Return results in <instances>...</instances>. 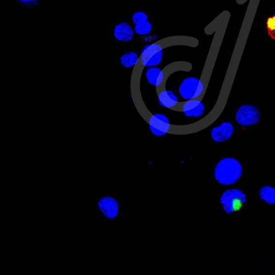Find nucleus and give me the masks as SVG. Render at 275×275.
<instances>
[{
    "label": "nucleus",
    "mask_w": 275,
    "mask_h": 275,
    "mask_svg": "<svg viewBox=\"0 0 275 275\" xmlns=\"http://www.w3.org/2000/svg\"><path fill=\"white\" fill-rule=\"evenodd\" d=\"M97 212L107 220L115 219L118 216L119 205L114 198L108 196L98 197L96 200Z\"/></svg>",
    "instance_id": "20e7f679"
},
{
    "label": "nucleus",
    "mask_w": 275,
    "mask_h": 275,
    "mask_svg": "<svg viewBox=\"0 0 275 275\" xmlns=\"http://www.w3.org/2000/svg\"><path fill=\"white\" fill-rule=\"evenodd\" d=\"M234 133V127L230 122L222 123L220 126L214 128L212 137L216 142H223L231 138Z\"/></svg>",
    "instance_id": "39448f33"
},
{
    "label": "nucleus",
    "mask_w": 275,
    "mask_h": 275,
    "mask_svg": "<svg viewBox=\"0 0 275 275\" xmlns=\"http://www.w3.org/2000/svg\"><path fill=\"white\" fill-rule=\"evenodd\" d=\"M260 197L261 199L265 201L267 203L275 204V189L268 186L262 187L260 191Z\"/></svg>",
    "instance_id": "1a4fd4ad"
},
{
    "label": "nucleus",
    "mask_w": 275,
    "mask_h": 275,
    "mask_svg": "<svg viewBox=\"0 0 275 275\" xmlns=\"http://www.w3.org/2000/svg\"><path fill=\"white\" fill-rule=\"evenodd\" d=\"M161 70L158 68L153 67L149 68L147 72V77L148 82L153 85H155Z\"/></svg>",
    "instance_id": "f8f14e48"
},
{
    "label": "nucleus",
    "mask_w": 275,
    "mask_h": 275,
    "mask_svg": "<svg viewBox=\"0 0 275 275\" xmlns=\"http://www.w3.org/2000/svg\"><path fill=\"white\" fill-rule=\"evenodd\" d=\"M199 79L194 77L185 79L181 83L179 92L182 98L189 100L195 96L197 90Z\"/></svg>",
    "instance_id": "423d86ee"
},
{
    "label": "nucleus",
    "mask_w": 275,
    "mask_h": 275,
    "mask_svg": "<svg viewBox=\"0 0 275 275\" xmlns=\"http://www.w3.org/2000/svg\"><path fill=\"white\" fill-rule=\"evenodd\" d=\"M114 34L118 41L129 42L134 38V31L127 22H121L115 27Z\"/></svg>",
    "instance_id": "0eeeda50"
},
{
    "label": "nucleus",
    "mask_w": 275,
    "mask_h": 275,
    "mask_svg": "<svg viewBox=\"0 0 275 275\" xmlns=\"http://www.w3.org/2000/svg\"><path fill=\"white\" fill-rule=\"evenodd\" d=\"M235 118L236 122L240 126L249 127L260 122L261 114L260 110L253 105L246 104L238 109Z\"/></svg>",
    "instance_id": "7ed1b4c3"
},
{
    "label": "nucleus",
    "mask_w": 275,
    "mask_h": 275,
    "mask_svg": "<svg viewBox=\"0 0 275 275\" xmlns=\"http://www.w3.org/2000/svg\"><path fill=\"white\" fill-rule=\"evenodd\" d=\"M19 2L24 4V5H33L37 2L39 0H18Z\"/></svg>",
    "instance_id": "2eb2a0df"
},
{
    "label": "nucleus",
    "mask_w": 275,
    "mask_h": 275,
    "mask_svg": "<svg viewBox=\"0 0 275 275\" xmlns=\"http://www.w3.org/2000/svg\"><path fill=\"white\" fill-rule=\"evenodd\" d=\"M152 24L149 21L136 24L135 31L137 34L140 35H148L152 31Z\"/></svg>",
    "instance_id": "9d476101"
},
{
    "label": "nucleus",
    "mask_w": 275,
    "mask_h": 275,
    "mask_svg": "<svg viewBox=\"0 0 275 275\" xmlns=\"http://www.w3.org/2000/svg\"><path fill=\"white\" fill-rule=\"evenodd\" d=\"M148 16L143 12H137L133 15L132 20L133 23L138 24L148 21Z\"/></svg>",
    "instance_id": "ddd939ff"
},
{
    "label": "nucleus",
    "mask_w": 275,
    "mask_h": 275,
    "mask_svg": "<svg viewBox=\"0 0 275 275\" xmlns=\"http://www.w3.org/2000/svg\"><path fill=\"white\" fill-rule=\"evenodd\" d=\"M162 51L153 56L151 60L149 61L147 66H154L160 63L162 60V57H163Z\"/></svg>",
    "instance_id": "4468645a"
},
{
    "label": "nucleus",
    "mask_w": 275,
    "mask_h": 275,
    "mask_svg": "<svg viewBox=\"0 0 275 275\" xmlns=\"http://www.w3.org/2000/svg\"><path fill=\"white\" fill-rule=\"evenodd\" d=\"M242 165L236 159L227 157L216 166L215 177L218 183L229 185L235 183L242 175Z\"/></svg>",
    "instance_id": "f257e3e1"
},
{
    "label": "nucleus",
    "mask_w": 275,
    "mask_h": 275,
    "mask_svg": "<svg viewBox=\"0 0 275 275\" xmlns=\"http://www.w3.org/2000/svg\"><path fill=\"white\" fill-rule=\"evenodd\" d=\"M266 27L267 33L275 41V12L273 15L267 18Z\"/></svg>",
    "instance_id": "9b49d317"
},
{
    "label": "nucleus",
    "mask_w": 275,
    "mask_h": 275,
    "mask_svg": "<svg viewBox=\"0 0 275 275\" xmlns=\"http://www.w3.org/2000/svg\"><path fill=\"white\" fill-rule=\"evenodd\" d=\"M220 201L226 213H237L244 207L246 201V196L244 192L239 190L229 189L224 193Z\"/></svg>",
    "instance_id": "f03ea898"
},
{
    "label": "nucleus",
    "mask_w": 275,
    "mask_h": 275,
    "mask_svg": "<svg viewBox=\"0 0 275 275\" xmlns=\"http://www.w3.org/2000/svg\"><path fill=\"white\" fill-rule=\"evenodd\" d=\"M138 56L134 52H128L123 54L120 58V63L124 67L128 68L135 66L138 60Z\"/></svg>",
    "instance_id": "6e6552de"
}]
</instances>
